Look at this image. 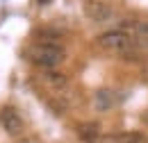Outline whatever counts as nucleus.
<instances>
[{
    "mask_svg": "<svg viewBox=\"0 0 148 143\" xmlns=\"http://www.w3.org/2000/svg\"><path fill=\"white\" fill-rule=\"evenodd\" d=\"M34 82L39 84V89L43 91V98L57 114H64L66 109L75 107L80 102L77 89L73 86V82L62 75V73L53 71V68H39Z\"/></svg>",
    "mask_w": 148,
    "mask_h": 143,
    "instance_id": "f257e3e1",
    "label": "nucleus"
},
{
    "mask_svg": "<svg viewBox=\"0 0 148 143\" xmlns=\"http://www.w3.org/2000/svg\"><path fill=\"white\" fill-rule=\"evenodd\" d=\"M23 57L37 68H55L66 59V50L55 41H34L23 48Z\"/></svg>",
    "mask_w": 148,
    "mask_h": 143,
    "instance_id": "f03ea898",
    "label": "nucleus"
},
{
    "mask_svg": "<svg viewBox=\"0 0 148 143\" xmlns=\"http://www.w3.org/2000/svg\"><path fill=\"white\" fill-rule=\"evenodd\" d=\"M98 48L103 52L110 54H119V57H130V54L137 50L132 36L125 32V30H110V32H103V34L96 39Z\"/></svg>",
    "mask_w": 148,
    "mask_h": 143,
    "instance_id": "7ed1b4c3",
    "label": "nucleus"
},
{
    "mask_svg": "<svg viewBox=\"0 0 148 143\" xmlns=\"http://www.w3.org/2000/svg\"><path fill=\"white\" fill-rule=\"evenodd\" d=\"M0 125H2V129H5L7 134L18 136L21 132H23V127H25V123H23V118H21L18 111L7 105V107L0 109Z\"/></svg>",
    "mask_w": 148,
    "mask_h": 143,
    "instance_id": "20e7f679",
    "label": "nucleus"
},
{
    "mask_svg": "<svg viewBox=\"0 0 148 143\" xmlns=\"http://www.w3.org/2000/svg\"><path fill=\"white\" fill-rule=\"evenodd\" d=\"M123 30L132 36V41H134L137 48L148 50V20H128L123 25Z\"/></svg>",
    "mask_w": 148,
    "mask_h": 143,
    "instance_id": "39448f33",
    "label": "nucleus"
},
{
    "mask_svg": "<svg viewBox=\"0 0 148 143\" xmlns=\"http://www.w3.org/2000/svg\"><path fill=\"white\" fill-rule=\"evenodd\" d=\"M84 14L93 23H105L112 16V7L107 2H103V0H87L84 2Z\"/></svg>",
    "mask_w": 148,
    "mask_h": 143,
    "instance_id": "423d86ee",
    "label": "nucleus"
},
{
    "mask_svg": "<svg viewBox=\"0 0 148 143\" xmlns=\"http://www.w3.org/2000/svg\"><path fill=\"white\" fill-rule=\"evenodd\" d=\"M114 102H116V98H114V93H112L110 89H100L93 93L91 98V105L96 111H110L112 107H114Z\"/></svg>",
    "mask_w": 148,
    "mask_h": 143,
    "instance_id": "0eeeda50",
    "label": "nucleus"
},
{
    "mask_svg": "<svg viewBox=\"0 0 148 143\" xmlns=\"http://www.w3.org/2000/svg\"><path fill=\"white\" fill-rule=\"evenodd\" d=\"M137 132H114V134H100L93 143H132Z\"/></svg>",
    "mask_w": 148,
    "mask_h": 143,
    "instance_id": "6e6552de",
    "label": "nucleus"
},
{
    "mask_svg": "<svg viewBox=\"0 0 148 143\" xmlns=\"http://www.w3.org/2000/svg\"><path fill=\"white\" fill-rule=\"evenodd\" d=\"M77 136L87 143H93L100 136V125L98 123H82V125H77Z\"/></svg>",
    "mask_w": 148,
    "mask_h": 143,
    "instance_id": "1a4fd4ad",
    "label": "nucleus"
},
{
    "mask_svg": "<svg viewBox=\"0 0 148 143\" xmlns=\"http://www.w3.org/2000/svg\"><path fill=\"white\" fill-rule=\"evenodd\" d=\"M132 143H148V139L144 136V134H137V136H134V141H132Z\"/></svg>",
    "mask_w": 148,
    "mask_h": 143,
    "instance_id": "9d476101",
    "label": "nucleus"
},
{
    "mask_svg": "<svg viewBox=\"0 0 148 143\" xmlns=\"http://www.w3.org/2000/svg\"><path fill=\"white\" fill-rule=\"evenodd\" d=\"M48 2H53V0H37V5H48Z\"/></svg>",
    "mask_w": 148,
    "mask_h": 143,
    "instance_id": "9b49d317",
    "label": "nucleus"
}]
</instances>
